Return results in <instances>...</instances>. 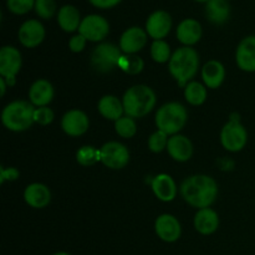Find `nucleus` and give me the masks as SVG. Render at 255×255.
Returning <instances> with one entry per match:
<instances>
[{
    "label": "nucleus",
    "instance_id": "obj_28",
    "mask_svg": "<svg viewBox=\"0 0 255 255\" xmlns=\"http://www.w3.org/2000/svg\"><path fill=\"white\" fill-rule=\"evenodd\" d=\"M119 69L127 75H138L143 71L144 61L137 55H122L119 62Z\"/></svg>",
    "mask_w": 255,
    "mask_h": 255
},
{
    "label": "nucleus",
    "instance_id": "obj_13",
    "mask_svg": "<svg viewBox=\"0 0 255 255\" xmlns=\"http://www.w3.org/2000/svg\"><path fill=\"white\" fill-rule=\"evenodd\" d=\"M22 66L21 52L14 46H2L0 49V75L4 79H14Z\"/></svg>",
    "mask_w": 255,
    "mask_h": 255
},
{
    "label": "nucleus",
    "instance_id": "obj_18",
    "mask_svg": "<svg viewBox=\"0 0 255 255\" xmlns=\"http://www.w3.org/2000/svg\"><path fill=\"white\" fill-rule=\"evenodd\" d=\"M167 152L177 162H187L193 156V143L187 136L178 133L169 137Z\"/></svg>",
    "mask_w": 255,
    "mask_h": 255
},
{
    "label": "nucleus",
    "instance_id": "obj_26",
    "mask_svg": "<svg viewBox=\"0 0 255 255\" xmlns=\"http://www.w3.org/2000/svg\"><path fill=\"white\" fill-rule=\"evenodd\" d=\"M206 16L212 24H224L231 16V5L228 0H209L206 4Z\"/></svg>",
    "mask_w": 255,
    "mask_h": 255
},
{
    "label": "nucleus",
    "instance_id": "obj_31",
    "mask_svg": "<svg viewBox=\"0 0 255 255\" xmlns=\"http://www.w3.org/2000/svg\"><path fill=\"white\" fill-rule=\"evenodd\" d=\"M115 131L122 138H132L137 133V125L134 119L125 115L115 122Z\"/></svg>",
    "mask_w": 255,
    "mask_h": 255
},
{
    "label": "nucleus",
    "instance_id": "obj_16",
    "mask_svg": "<svg viewBox=\"0 0 255 255\" xmlns=\"http://www.w3.org/2000/svg\"><path fill=\"white\" fill-rule=\"evenodd\" d=\"M236 61L239 69L246 72H255V35L246 36L236 51Z\"/></svg>",
    "mask_w": 255,
    "mask_h": 255
},
{
    "label": "nucleus",
    "instance_id": "obj_8",
    "mask_svg": "<svg viewBox=\"0 0 255 255\" xmlns=\"http://www.w3.org/2000/svg\"><path fill=\"white\" fill-rule=\"evenodd\" d=\"M79 34H81L87 41L100 42L109 36L110 24L101 15L90 14L82 19Z\"/></svg>",
    "mask_w": 255,
    "mask_h": 255
},
{
    "label": "nucleus",
    "instance_id": "obj_19",
    "mask_svg": "<svg viewBox=\"0 0 255 255\" xmlns=\"http://www.w3.org/2000/svg\"><path fill=\"white\" fill-rule=\"evenodd\" d=\"M24 199L34 209H44L51 202V192L42 183H31L25 188Z\"/></svg>",
    "mask_w": 255,
    "mask_h": 255
},
{
    "label": "nucleus",
    "instance_id": "obj_21",
    "mask_svg": "<svg viewBox=\"0 0 255 255\" xmlns=\"http://www.w3.org/2000/svg\"><path fill=\"white\" fill-rule=\"evenodd\" d=\"M152 191L161 202H172L177 197V184L167 173H159L152 179Z\"/></svg>",
    "mask_w": 255,
    "mask_h": 255
},
{
    "label": "nucleus",
    "instance_id": "obj_34",
    "mask_svg": "<svg viewBox=\"0 0 255 255\" xmlns=\"http://www.w3.org/2000/svg\"><path fill=\"white\" fill-rule=\"evenodd\" d=\"M6 7L15 15H25L35 9V0H6Z\"/></svg>",
    "mask_w": 255,
    "mask_h": 255
},
{
    "label": "nucleus",
    "instance_id": "obj_23",
    "mask_svg": "<svg viewBox=\"0 0 255 255\" xmlns=\"http://www.w3.org/2000/svg\"><path fill=\"white\" fill-rule=\"evenodd\" d=\"M202 79L207 89L216 90L222 86L226 79V67L218 60H209L202 67Z\"/></svg>",
    "mask_w": 255,
    "mask_h": 255
},
{
    "label": "nucleus",
    "instance_id": "obj_32",
    "mask_svg": "<svg viewBox=\"0 0 255 255\" xmlns=\"http://www.w3.org/2000/svg\"><path fill=\"white\" fill-rule=\"evenodd\" d=\"M169 137L166 132L159 131L157 129L156 132L151 134L148 137V148L149 151L153 152V153H161L164 149H167V146H168Z\"/></svg>",
    "mask_w": 255,
    "mask_h": 255
},
{
    "label": "nucleus",
    "instance_id": "obj_3",
    "mask_svg": "<svg viewBox=\"0 0 255 255\" xmlns=\"http://www.w3.org/2000/svg\"><path fill=\"white\" fill-rule=\"evenodd\" d=\"M122 104L125 115L132 119H142L154 109L157 97L153 90L147 85H134L125 92Z\"/></svg>",
    "mask_w": 255,
    "mask_h": 255
},
{
    "label": "nucleus",
    "instance_id": "obj_14",
    "mask_svg": "<svg viewBox=\"0 0 255 255\" xmlns=\"http://www.w3.org/2000/svg\"><path fill=\"white\" fill-rule=\"evenodd\" d=\"M90 127V119L81 110H70L62 116L61 128L67 136L80 137L87 132Z\"/></svg>",
    "mask_w": 255,
    "mask_h": 255
},
{
    "label": "nucleus",
    "instance_id": "obj_25",
    "mask_svg": "<svg viewBox=\"0 0 255 255\" xmlns=\"http://www.w3.org/2000/svg\"><path fill=\"white\" fill-rule=\"evenodd\" d=\"M81 21V14L74 5H64L57 11V24L64 31L74 32L76 30L79 31Z\"/></svg>",
    "mask_w": 255,
    "mask_h": 255
},
{
    "label": "nucleus",
    "instance_id": "obj_20",
    "mask_svg": "<svg viewBox=\"0 0 255 255\" xmlns=\"http://www.w3.org/2000/svg\"><path fill=\"white\" fill-rule=\"evenodd\" d=\"M202 25L196 19H184L177 26V39L184 46H193L202 39Z\"/></svg>",
    "mask_w": 255,
    "mask_h": 255
},
{
    "label": "nucleus",
    "instance_id": "obj_22",
    "mask_svg": "<svg viewBox=\"0 0 255 255\" xmlns=\"http://www.w3.org/2000/svg\"><path fill=\"white\" fill-rule=\"evenodd\" d=\"M194 228L202 236H211L219 228V216L214 209H198L194 216Z\"/></svg>",
    "mask_w": 255,
    "mask_h": 255
},
{
    "label": "nucleus",
    "instance_id": "obj_41",
    "mask_svg": "<svg viewBox=\"0 0 255 255\" xmlns=\"http://www.w3.org/2000/svg\"><path fill=\"white\" fill-rule=\"evenodd\" d=\"M194 1H198V2H206V4H207V2H208L209 0H194Z\"/></svg>",
    "mask_w": 255,
    "mask_h": 255
},
{
    "label": "nucleus",
    "instance_id": "obj_40",
    "mask_svg": "<svg viewBox=\"0 0 255 255\" xmlns=\"http://www.w3.org/2000/svg\"><path fill=\"white\" fill-rule=\"evenodd\" d=\"M54 255H71V254L66 253V252H57V253H55Z\"/></svg>",
    "mask_w": 255,
    "mask_h": 255
},
{
    "label": "nucleus",
    "instance_id": "obj_4",
    "mask_svg": "<svg viewBox=\"0 0 255 255\" xmlns=\"http://www.w3.org/2000/svg\"><path fill=\"white\" fill-rule=\"evenodd\" d=\"M36 107L30 101L16 100L2 109L1 122L5 128L12 132H24L32 126Z\"/></svg>",
    "mask_w": 255,
    "mask_h": 255
},
{
    "label": "nucleus",
    "instance_id": "obj_17",
    "mask_svg": "<svg viewBox=\"0 0 255 255\" xmlns=\"http://www.w3.org/2000/svg\"><path fill=\"white\" fill-rule=\"evenodd\" d=\"M54 96V86L51 82L45 79H39L34 81L29 89V101L35 107L47 106L52 102Z\"/></svg>",
    "mask_w": 255,
    "mask_h": 255
},
{
    "label": "nucleus",
    "instance_id": "obj_37",
    "mask_svg": "<svg viewBox=\"0 0 255 255\" xmlns=\"http://www.w3.org/2000/svg\"><path fill=\"white\" fill-rule=\"evenodd\" d=\"M20 176V172L17 171L14 167H9V168H5V167H1L0 168V183H5L6 181L12 182L16 181Z\"/></svg>",
    "mask_w": 255,
    "mask_h": 255
},
{
    "label": "nucleus",
    "instance_id": "obj_36",
    "mask_svg": "<svg viewBox=\"0 0 255 255\" xmlns=\"http://www.w3.org/2000/svg\"><path fill=\"white\" fill-rule=\"evenodd\" d=\"M86 42L87 40L81 34L74 35L69 41L70 51L75 52V54H79V52L84 51L85 47H86Z\"/></svg>",
    "mask_w": 255,
    "mask_h": 255
},
{
    "label": "nucleus",
    "instance_id": "obj_29",
    "mask_svg": "<svg viewBox=\"0 0 255 255\" xmlns=\"http://www.w3.org/2000/svg\"><path fill=\"white\" fill-rule=\"evenodd\" d=\"M77 163L84 167H90L101 162V152L94 146H82L76 152Z\"/></svg>",
    "mask_w": 255,
    "mask_h": 255
},
{
    "label": "nucleus",
    "instance_id": "obj_35",
    "mask_svg": "<svg viewBox=\"0 0 255 255\" xmlns=\"http://www.w3.org/2000/svg\"><path fill=\"white\" fill-rule=\"evenodd\" d=\"M55 119V114L49 106L45 107H36L34 112V122L40 125V126H47L52 124Z\"/></svg>",
    "mask_w": 255,
    "mask_h": 255
},
{
    "label": "nucleus",
    "instance_id": "obj_39",
    "mask_svg": "<svg viewBox=\"0 0 255 255\" xmlns=\"http://www.w3.org/2000/svg\"><path fill=\"white\" fill-rule=\"evenodd\" d=\"M6 86H7L6 81H5L4 77H1V79H0V96L1 97L5 96V92H6Z\"/></svg>",
    "mask_w": 255,
    "mask_h": 255
},
{
    "label": "nucleus",
    "instance_id": "obj_24",
    "mask_svg": "<svg viewBox=\"0 0 255 255\" xmlns=\"http://www.w3.org/2000/svg\"><path fill=\"white\" fill-rule=\"evenodd\" d=\"M97 110H99L100 115L109 121L116 122L117 120L125 116L122 100H120L117 96H114V95H106V96L101 97L99 105H97Z\"/></svg>",
    "mask_w": 255,
    "mask_h": 255
},
{
    "label": "nucleus",
    "instance_id": "obj_33",
    "mask_svg": "<svg viewBox=\"0 0 255 255\" xmlns=\"http://www.w3.org/2000/svg\"><path fill=\"white\" fill-rule=\"evenodd\" d=\"M56 9L55 0H35V11L41 19H51L56 14Z\"/></svg>",
    "mask_w": 255,
    "mask_h": 255
},
{
    "label": "nucleus",
    "instance_id": "obj_7",
    "mask_svg": "<svg viewBox=\"0 0 255 255\" xmlns=\"http://www.w3.org/2000/svg\"><path fill=\"white\" fill-rule=\"evenodd\" d=\"M247 142H248V132L238 120H232L224 125L221 131V143L227 151H242L246 147Z\"/></svg>",
    "mask_w": 255,
    "mask_h": 255
},
{
    "label": "nucleus",
    "instance_id": "obj_11",
    "mask_svg": "<svg viewBox=\"0 0 255 255\" xmlns=\"http://www.w3.org/2000/svg\"><path fill=\"white\" fill-rule=\"evenodd\" d=\"M46 32H45L44 25L36 19H30L22 22L17 32L20 44L27 49H35L40 44H42Z\"/></svg>",
    "mask_w": 255,
    "mask_h": 255
},
{
    "label": "nucleus",
    "instance_id": "obj_30",
    "mask_svg": "<svg viewBox=\"0 0 255 255\" xmlns=\"http://www.w3.org/2000/svg\"><path fill=\"white\" fill-rule=\"evenodd\" d=\"M173 52L171 51V46L164 40H153L151 44V57L157 64L169 62Z\"/></svg>",
    "mask_w": 255,
    "mask_h": 255
},
{
    "label": "nucleus",
    "instance_id": "obj_6",
    "mask_svg": "<svg viewBox=\"0 0 255 255\" xmlns=\"http://www.w3.org/2000/svg\"><path fill=\"white\" fill-rule=\"evenodd\" d=\"M124 52L120 46L111 42H101L94 49L91 54V66L100 74H109L119 67Z\"/></svg>",
    "mask_w": 255,
    "mask_h": 255
},
{
    "label": "nucleus",
    "instance_id": "obj_12",
    "mask_svg": "<svg viewBox=\"0 0 255 255\" xmlns=\"http://www.w3.org/2000/svg\"><path fill=\"white\" fill-rule=\"evenodd\" d=\"M154 232L161 241L174 243L182 236V226L178 219L172 214H161L154 222Z\"/></svg>",
    "mask_w": 255,
    "mask_h": 255
},
{
    "label": "nucleus",
    "instance_id": "obj_2",
    "mask_svg": "<svg viewBox=\"0 0 255 255\" xmlns=\"http://www.w3.org/2000/svg\"><path fill=\"white\" fill-rule=\"evenodd\" d=\"M199 55L191 46L178 47L172 54L168 62V71L179 87H186L199 70Z\"/></svg>",
    "mask_w": 255,
    "mask_h": 255
},
{
    "label": "nucleus",
    "instance_id": "obj_15",
    "mask_svg": "<svg viewBox=\"0 0 255 255\" xmlns=\"http://www.w3.org/2000/svg\"><path fill=\"white\" fill-rule=\"evenodd\" d=\"M172 29V16L164 10H156L146 21V32L153 40H163Z\"/></svg>",
    "mask_w": 255,
    "mask_h": 255
},
{
    "label": "nucleus",
    "instance_id": "obj_5",
    "mask_svg": "<svg viewBox=\"0 0 255 255\" xmlns=\"http://www.w3.org/2000/svg\"><path fill=\"white\" fill-rule=\"evenodd\" d=\"M187 119H188V112L186 107L179 102L172 101L162 105L157 110L154 122L157 129L166 132L168 136H174L184 128Z\"/></svg>",
    "mask_w": 255,
    "mask_h": 255
},
{
    "label": "nucleus",
    "instance_id": "obj_38",
    "mask_svg": "<svg viewBox=\"0 0 255 255\" xmlns=\"http://www.w3.org/2000/svg\"><path fill=\"white\" fill-rule=\"evenodd\" d=\"M90 4L94 5L95 7L99 9H111L119 5L122 0H89Z\"/></svg>",
    "mask_w": 255,
    "mask_h": 255
},
{
    "label": "nucleus",
    "instance_id": "obj_27",
    "mask_svg": "<svg viewBox=\"0 0 255 255\" xmlns=\"http://www.w3.org/2000/svg\"><path fill=\"white\" fill-rule=\"evenodd\" d=\"M207 87L206 85L198 81H191L184 87V99L192 106H201L207 100Z\"/></svg>",
    "mask_w": 255,
    "mask_h": 255
},
{
    "label": "nucleus",
    "instance_id": "obj_10",
    "mask_svg": "<svg viewBox=\"0 0 255 255\" xmlns=\"http://www.w3.org/2000/svg\"><path fill=\"white\" fill-rule=\"evenodd\" d=\"M148 34L139 26H131L122 32L120 37V49L124 54L136 55L147 45Z\"/></svg>",
    "mask_w": 255,
    "mask_h": 255
},
{
    "label": "nucleus",
    "instance_id": "obj_1",
    "mask_svg": "<svg viewBox=\"0 0 255 255\" xmlns=\"http://www.w3.org/2000/svg\"><path fill=\"white\" fill-rule=\"evenodd\" d=\"M181 196L194 208H209L218 197V184L207 174H193L182 182Z\"/></svg>",
    "mask_w": 255,
    "mask_h": 255
},
{
    "label": "nucleus",
    "instance_id": "obj_9",
    "mask_svg": "<svg viewBox=\"0 0 255 255\" xmlns=\"http://www.w3.org/2000/svg\"><path fill=\"white\" fill-rule=\"evenodd\" d=\"M101 162L110 169H122L128 164L129 151L124 143L111 141L100 148Z\"/></svg>",
    "mask_w": 255,
    "mask_h": 255
}]
</instances>
